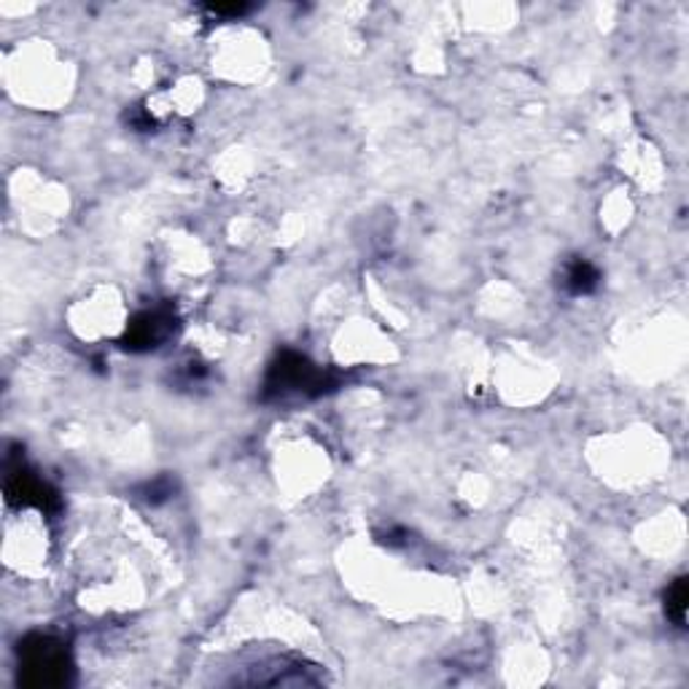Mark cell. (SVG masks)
Instances as JSON below:
<instances>
[{
	"instance_id": "277c9868",
	"label": "cell",
	"mask_w": 689,
	"mask_h": 689,
	"mask_svg": "<svg viewBox=\"0 0 689 689\" xmlns=\"http://www.w3.org/2000/svg\"><path fill=\"white\" fill-rule=\"evenodd\" d=\"M5 498L11 503H20V507H38L43 512H52L60 503L58 493L52 487L43 480L33 477L30 472H22V469H16L9 477V483H5Z\"/></svg>"
},
{
	"instance_id": "8992f818",
	"label": "cell",
	"mask_w": 689,
	"mask_h": 689,
	"mask_svg": "<svg viewBox=\"0 0 689 689\" xmlns=\"http://www.w3.org/2000/svg\"><path fill=\"white\" fill-rule=\"evenodd\" d=\"M687 579L685 576H679V579L674 582V585L668 587V592H665V612H668V617L676 622V625H685L687 620Z\"/></svg>"
},
{
	"instance_id": "7a4b0ae2",
	"label": "cell",
	"mask_w": 689,
	"mask_h": 689,
	"mask_svg": "<svg viewBox=\"0 0 689 689\" xmlns=\"http://www.w3.org/2000/svg\"><path fill=\"white\" fill-rule=\"evenodd\" d=\"M327 385H332L327 374L312 367L305 356H299V353H280L272 361L270 372H267L265 396L267 399H283L289 394L318 396L327 391Z\"/></svg>"
},
{
	"instance_id": "52a82bcc",
	"label": "cell",
	"mask_w": 689,
	"mask_h": 689,
	"mask_svg": "<svg viewBox=\"0 0 689 689\" xmlns=\"http://www.w3.org/2000/svg\"><path fill=\"white\" fill-rule=\"evenodd\" d=\"M207 11H210L213 16H240L251 9L243 3H232V5H207Z\"/></svg>"
},
{
	"instance_id": "6da1fadb",
	"label": "cell",
	"mask_w": 689,
	"mask_h": 689,
	"mask_svg": "<svg viewBox=\"0 0 689 689\" xmlns=\"http://www.w3.org/2000/svg\"><path fill=\"white\" fill-rule=\"evenodd\" d=\"M71 658L63 641L52 636H30L20 643V679L30 687L68 685Z\"/></svg>"
},
{
	"instance_id": "3957f363",
	"label": "cell",
	"mask_w": 689,
	"mask_h": 689,
	"mask_svg": "<svg viewBox=\"0 0 689 689\" xmlns=\"http://www.w3.org/2000/svg\"><path fill=\"white\" fill-rule=\"evenodd\" d=\"M173 332V312L160 307V310H143L130 321L125 334L127 350H151L160 343H165Z\"/></svg>"
},
{
	"instance_id": "5b68a950",
	"label": "cell",
	"mask_w": 689,
	"mask_h": 689,
	"mask_svg": "<svg viewBox=\"0 0 689 689\" xmlns=\"http://www.w3.org/2000/svg\"><path fill=\"white\" fill-rule=\"evenodd\" d=\"M601 285V272L587 259H574L563 270V289L571 296H587Z\"/></svg>"
}]
</instances>
